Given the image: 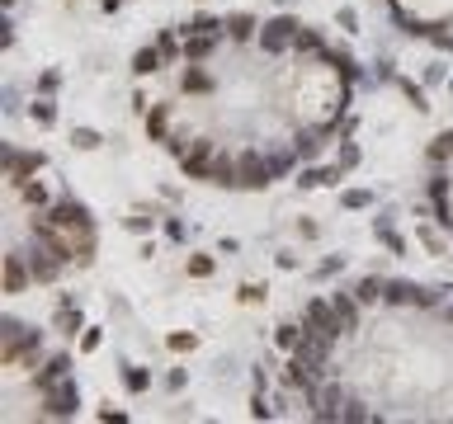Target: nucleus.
I'll use <instances>...</instances> for the list:
<instances>
[{"label": "nucleus", "mask_w": 453, "mask_h": 424, "mask_svg": "<svg viewBox=\"0 0 453 424\" xmlns=\"http://www.w3.org/2000/svg\"><path fill=\"white\" fill-rule=\"evenodd\" d=\"M76 406H80V396H76L71 382L47 387V396H43V415H47V420H66V415H76Z\"/></svg>", "instance_id": "1"}, {"label": "nucleus", "mask_w": 453, "mask_h": 424, "mask_svg": "<svg viewBox=\"0 0 453 424\" xmlns=\"http://www.w3.org/2000/svg\"><path fill=\"white\" fill-rule=\"evenodd\" d=\"M302 326L307 330H321V335H345V326H340V316H335V307L330 302H307V311H302Z\"/></svg>", "instance_id": "2"}, {"label": "nucleus", "mask_w": 453, "mask_h": 424, "mask_svg": "<svg viewBox=\"0 0 453 424\" xmlns=\"http://www.w3.org/2000/svg\"><path fill=\"white\" fill-rule=\"evenodd\" d=\"M47 221H57V226H66V231H90V212H85V203H76V198L52 203Z\"/></svg>", "instance_id": "3"}, {"label": "nucleus", "mask_w": 453, "mask_h": 424, "mask_svg": "<svg viewBox=\"0 0 453 424\" xmlns=\"http://www.w3.org/2000/svg\"><path fill=\"white\" fill-rule=\"evenodd\" d=\"M288 43H297V24L288 15L274 19V24H265V33H260V47H265V52H283Z\"/></svg>", "instance_id": "4"}, {"label": "nucleus", "mask_w": 453, "mask_h": 424, "mask_svg": "<svg viewBox=\"0 0 453 424\" xmlns=\"http://www.w3.org/2000/svg\"><path fill=\"white\" fill-rule=\"evenodd\" d=\"M383 297H387L392 307H430L435 293H425V288H416V283H387V293H383Z\"/></svg>", "instance_id": "5"}, {"label": "nucleus", "mask_w": 453, "mask_h": 424, "mask_svg": "<svg viewBox=\"0 0 453 424\" xmlns=\"http://www.w3.org/2000/svg\"><path fill=\"white\" fill-rule=\"evenodd\" d=\"M208 151H213V141H189L185 146V156H180V165H185V174H194V179H204L208 170H213V165H208Z\"/></svg>", "instance_id": "6"}, {"label": "nucleus", "mask_w": 453, "mask_h": 424, "mask_svg": "<svg viewBox=\"0 0 453 424\" xmlns=\"http://www.w3.org/2000/svg\"><path fill=\"white\" fill-rule=\"evenodd\" d=\"M29 278H33V269L19 259V255H5V293L10 297H19L24 288H29Z\"/></svg>", "instance_id": "7"}, {"label": "nucleus", "mask_w": 453, "mask_h": 424, "mask_svg": "<svg viewBox=\"0 0 453 424\" xmlns=\"http://www.w3.org/2000/svg\"><path fill=\"white\" fill-rule=\"evenodd\" d=\"M312 406H316V420H340V415H345L340 387H321V392L312 396Z\"/></svg>", "instance_id": "8"}, {"label": "nucleus", "mask_w": 453, "mask_h": 424, "mask_svg": "<svg viewBox=\"0 0 453 424\" xmlns=\"http://www.w3.org/2000/svg\"><path fill=\"white\" fill-rule=\"evenodd\" d=\"M62 264H66V259H62V255H52L47 245H43V250H33V255H29V269H33V278H38V283H52Z\"/></svg>", "instance_id": "9"}, {"label": "nucleus", "mask_w": 453, "mask_h": 424, "mask_svg": "<svg viewBox=\"0 0 453 424\" xmlns=\"http://www.w3.org/2000/svg\"><path fill=\"white\" fill-rule=\"evenodd\" d=\"M269 179H274V165H265V160H255V156L241 160V188H265Z\"/></svg>", "instance_id": "10"}, {"label": "nucleus", "mask_w": 453, "mask_h": 424, "mask_svg": "<svg viewBox=\"0 0 453 424\" xmlns=\"http://www.w3.org/2000/svg\"><path fill=\"white\" fill-rule=\"evenodd\" d=\"M66 368H71V359H66V354H57V359H47V363H43V373L33 377V382H38V387L47 392V387H57V382H66Z\"/></svg>", "instance_id": "11"}, {"label": "nucleus", "mask_w": 453, "mask_h": 424, "mask_svg": "<svg viewBox=\"0 0 453 424\" xmlns=\"http://www.w3.org/2000/svg\"><path fill=\"white\" fill-rule=\"evenodd\" d=\"M330 307H335V316H340L345 335H349V330H359V297H340V293H335V302H330Z\"/></svg>", "instance_id": "12"}, {"label": "nucleus", "mask_w": 453, "mask_h": 424, "mask_svg": "<svg viewBox=\"0 0 453 424\" xmlns=\"http://www.w3.org/2000/svg\"><path fill=\"white\" fill-rule=\"evenodd\" d=\"M208 184H227V188H232V184H241V170H236L227 156H218V160H213V170H208Z\"/></svg>", "instance_id": "13"}, {"label": "nucleus", "mask_w": 453, "mask_h": 424, "mask_svg": "<svg viewBox=\"0 0 453 424\" xmlns=\"http://www.w3.org/2000/svg\"><path fill=\"white\" fill-rule=\"evenodd\" d=\"M283 382H288V387H297V392H307V382H312V368H307V363L297 359H288V368H283Z\"/></svg>", "instance_id": "14"}, {"label": "nucleus", "mask_w": 453, "mask_h": 424, "mask_svg": "<svg viewBox=\"0 0 453 424\" xmlns=\"http://www.w3.org/2000/svg\"><path fill=\"white\" fill-rule=\"evenodd\" d=\"M156 66H161V47H142L137 57H132V71H137V76H151Z\"/></svg>", "instance_id": "15"}, {"label": "nucleus", "mask_w": 453, "mask_h": 424, "mask_svg": "<svg viewBox=\"0 0 453 424\" xmlns=\"http://www.w3.org/2000/svg\"><path fill=\"white\" fill-rule=\"evenodd\" d=\"M302 335H307V326H293V321H288V326H279V335H274V340H279V349H288V354H293V349L302 345Z\"/></svg>", "instance_id": "16"}, {"label": "nucleus", "mask_w": 453, "mask_h": 424, "mask_svg": "<svg viewBox=\"0 0 453 424\" xmlns=\"http://www.w3.org/2000/svg\"><path fill=\"white\" fill-rule=\"evenodd\" d=\"M213 38H218V33H189L185 57H208V52H213Z\"/></svg>", "instance_id": "17"}, {"label": "nucleus", "mask_w": 453, "mask_h": 424, "mask_svg": "<svg viewBox=\"0 0 453 424\" xmlns=\"http://www.w3.org/2000/svg\"><path fill=\"white\" fill-rule=\"evenodd\" d=\"M383 293H387V288H383V283H378V278H359V288H354V297H359L364 307H368V302H378V297H383Z\"/></svg>", "instance_id": "18"}, {"label": "nucleus", "mask_w": 453, "mask_h": 424, "mask_svg": "<svg viewBox=\"0 0 453 424\" xmlns=\"http://www.w3.org/2000/svg\"><path fill=\"white\" fill-rule=\"evenodd\" d=\"M335 179H340V170H302V179H297V184H302V188H316V184H335Z\"/></svg>", "instance_id": "19"}, {"label": "nucleus", "mask_w": 453, "mask_h": 424, "mask_svg": "<svg viewBox=\"0 0 453 424\" xmlns=\"http://www.w3.org/2000/svg\"><path fill=\"white\" fill-rule=\"evenodd\" d=\"M123 387H128V392H147V387H151V373H147V368H128Z\"/></svg>", "instance_id": "20"}, {"label": "nucleus", "mask_w": 453, "mask_h": 424, "mask_svg": "<svg viewBox=\"0 0 453 424\" xmlns=\"http://www.w3.org/2000/svg\"><path fill=\"white\" fill-rule=\"evenodd\" d=\"M57 330H62V335H76V330H80V311H76V307H62V311H57Z\"/></svg>", "instance_id": "21"}, {"label": "nucleus", "mask_w": 453, "mask_h": 424, "mask_svg": "<svg viewBox=\"0 0 453 424\" xmlns=\"http://www.w3.org/2000/svg\"><path fill=\"white\" fill-rule=\"evenodd\" d=\"M147 132H151V141H166V109L147 113Z\"/></svg>", "instance_id": "22"}, {"label": "nucleus", "mask_w": 453, "mask_h": 424, "mask_svg": "<svg viewBox=\"0 0 453 424\" xmlns=\"http://www.w3.org/2000/svg\"><path fill=\"white\" fill-rule=\"evenodd\" d=\"M19 188H24V198H29L33 207H43V203H47V188L38 184V179H24V184H19Z\"/></svg>", "instance_id": "23"}, {"label": "nucleus", "mask_w": 453, "mask_h": 424, "mask_svg": "<svg viewBox=\"0 0 453 424\" xmlns=\"http://www.w3.org/2000/svg\"><path fill=\"white\" fill-rule=\"evenodd\" d=\"M71 141H76L80 151H94V146H99V132H90V127H76V132H71Z\"/></svg>", "instance_id": "24"}, {"label": "nucleus", "mask_w": 453, "mask_h": 424, "mask_svg": "<svg viewBox=\"0 0 453 424\" xmlns=\"http://www.w3.org/2000/svg\"><path fill=\"white\" fill-rule=\"evenodd\" d=\"M430 156H435V160L453 156V132H439V137H435V146H430Z\"/></svg>", "instance_id": "25"}, {"label": "nucleus", "mask_w": 453, "mask_h": 424, "mask_svg": "<svg viewBox=\"0 0 453 424\" xmlns=\"http://www.w3.org/2000/svg\"><path fill=\"white\" fill-rule=\"evenodd\" d=\"M227 29H232V38H250V33H255V19H250V15H236Z\"/></svg>", "instance_id": "26"}, {"label": "nucleus", "mask_w": 453, "mask_h": 424, "mask_svg": "<svg viewBox=\"0 0 453 424\" xmlns=\"http://www.w3.org/2000/svg\"><path fill=\"white\" fill-rule=\"evenodd\" d=\"M33 118H38V123H52V118H57V109H52V99H33Z\"/></svg>", "instance_id": "27"}, {"label": "nucleus", "mask_w": 453, "mask_h": 424, "mask_svg": "<svg viewBox=\"0 0 453 424\" xmlns=\"http://www.w3.org/2000/svg\"><path fill=\"white\" fill-rule=\"evenodd\" d=\"M368 203H373L368 188H349V193H345V207H368Z\"/></svg>", "instance_id": "28"}, {"label": "nucleus", "mask_w": 453, "mask_h": 424, "mask_svg": "<svg viewBox=\"0 0 453 424\" xmlns=\"http://www.w3.org/2000/svg\"><path fill=\"white\" fill-rule=\"evenodd\" d=\"M316 151H321V137H316V132L297 137V156H316Z\"/></svg>", "instance_id": "29"}, {"label": "nucleus", "mask_w": 453, "mask_h": 424, "mask_svg": "<svg viewBox=\"0 0 453 424\" xmlns=\"http://www.w3.org/2000/svg\"><path fill=\"white\" fill-rule=\"evenodd\" d=\"M189 274H194V278H208V274H213V259H208V255H194V259H189Z\"/></svg>", "instance_id": "30"}, {"label": "nucleus", "mask_w": 453, "mask_h": 424, "mask_svg": "<svg viewBox=\"0 0 453 424\" xmlns=\"http://www.w3.org/2000/svg\"><path fill=\"white\" fill-rule=\"evenodd\" d=\"M185 33H222V24H218V19H208V15H204V19H194V24H189Z\"/></svg>", "instance_id": "31"}, {"label": "nucleus", "mask_w": 453, "mask_h": 424, "mask_svg": "<svg viewBox=\"0 0 453 424\" xmlns=\"http://www.w3.org/2000/svg\"><path fill=\"white\" fill-rule=\"evenodd\" d=\"M265 283H246V288H241V302H265Z\"/></svg>", "instance_id": "32"}, {"label": "nucleus", "mask_w": 453, "mask_h": 424, "mask_svg": "<svg viewBox=\"0 0 453 424\" xmlns=\"http://www.w3.org/2000/svg\"><path fill=\"white\" fill-rule=\"evenodd\" d=\"M161 57H166V62H175V57H180V47H175V33H161Z\"/></svg>", "instance_id": "33"}, {"label": "nucleus", "mask_w": 453, "mask_h": 424, "mask_svg": "<svg viewBox=\"0 0 453 424\" xmlns=\"http://www.w3.org/2000/svg\"><path fill=\"white\" fill-rule=\"evenodd\" d=\"M402 90H407V99L416 104V109H430V104H425V94H421V85H411V80H402Z\"/></svg>", "instance_id": "34"}, {"label": "nucleus", "mask_w": 453, "mask_h": 424, "mask_svg": "<svg viewBox=\"0 0 453 424\" xmlns=\"http://www.w3.org/2000/svg\"><path fill=\"white\" fill-rule=\"evenodd\" d=\"M99 340H104V335H99V330H85V335H80V349H85V354H94V349H99Z\"/></svg>", "instance_id": "35"}, {"label": "nucleus", "mask_w": 453, "mask_h": 424, "mask_svg": "<svg viewBox=\"0 0 453 424\" xmlns=\"http://www.w3.org/2000/svg\"><path fill=\"white\" fill-rule=\"evenodd\" d=\"M340 420H373V415H368V410H364V406H354V401H349V406H345V415H340Z\"/></svg>", "instance_id": "36"}, {"label": "nucleus", "mask_w": 453, "mask_h": 424, "mask_svg": "<svg viewBox=\"0 0 453 424\" xmlns=\"http://www.w3.org/2000/svg\"><path fill=\"white\" fill-rule=\"evenodd\" d=\"M340 165H345V170H349V165H359V146H345V151H340Z\"/></svg>", "instance_id": "37"}, {"label": "nucleus", "mask_w": 453, "mask_h": 424, "mask_svg": "<svg viewBox=\"0 0 453 424\" xmlns=\"http://www.w3.org/2000/svg\"><path fill=\"white\" fill-rule=\"evenodd\" d=\"M250 415H255V420H269V406L260 401V392H255V401H250Z\"/></svg>", "instance_id": "38"}, {"label": "nucleus", "mask_w": 453, "mask_h": 424, "mask_svg": "<svg viewBox=\"0 0 453 424\" xmlns=\"http://www.w3.org/2000/svg\"><path fill=\"white\" fill-rule=\"evenodd\" d=\"M128 231H151V217H142V212H137V217H128Z\"/></svg>", "instance_id": "39"}, {"label": "nucleus", "mask_w": 453, "mask_h": 424, "mask_svg": "<svg viewBox=\"0 0 453 424\" xmlns=\"http://www.w3.org/2000/svg\"><path fill=\"white\" fill-rule=\"evenodd\" d=\"M185 85H189V90H208V76H199V71H194V76H185Z\"/></svg>", "instance_id": "40"}, {"label": "nucleus", "mask_w": 453, "mask_h": 424, "mask_svg": "<svg viewBox=\"0 0 453 424\" xmlns=\"http://www.w3.org/2000/svg\"><path fill=\"white\" fill-rule=\"evenodd\" d=\"M170 349H194V335H170Z\"/></svg>", "instance_id": "41"}, {"label": "nucleus", "mask_w": 453, "mask_h": 424, "mask_svg": "<svg viewBox=\"0 0 453 424\" xmlns=\"http://www.w3.org/2000/svg\"><path fill=\"white\" fill-rule=\"evenodd\" d=\"M99 5H104V10H118V0H99Z\"/></svg>", "instance_id": "42"}, {"label": "nucleus", "mask_w": 453, "mask_h": 424, "mask_svg": "<svg viewBox=\"0 0 453 424\" xmlns=\"http://www.w3.org/2000/svg\"><path fill=\"white\" fill-rule=\"evenodd\" d=\"M444 316H449V326H453V307H449V311H444Z\"/></svg>", "instance_id": "43"}]
</instances>
